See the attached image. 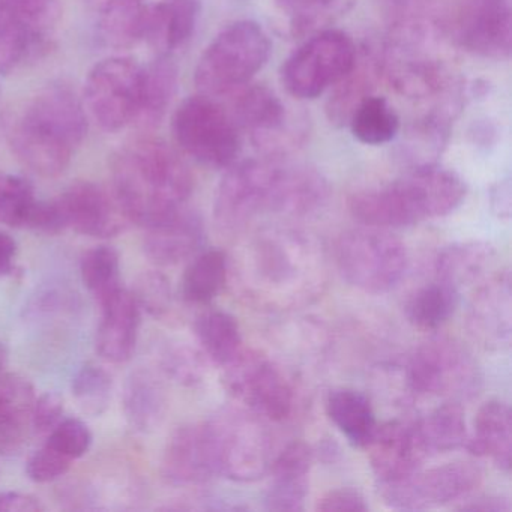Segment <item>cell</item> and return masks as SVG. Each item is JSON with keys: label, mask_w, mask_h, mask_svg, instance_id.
<instances>
[{"label": "cell", "mask_w": 512, "mask_h": 512, "mask_svg": "<svg viewBox=\"0 0 512 512\" xmlns=\"http://www.w3.org/2000/svg\"><path fill=\"white\" fill-rule=\"evenodd\" d=\"M239 292L262 310H292L316 299L325 283V257L313 236L287 227L251 235L235 257Z\"/></svg>", "instance_id": "cell-1"}, {"label": "cell", "mask_w": 512, "mask_h": 512, "mask_svg": "<svg viewBox=\"0 0 512 512\" xmlns=\"http://www.w3.org/2000/svg\"><path fill=\"white\" fill-rule=\"evenodd\" d=\"M113 196L130 223L154 226L185 206L194 179L181 155L164 140L139 136L124 143L110 163Z\"/></svg>", "instance_id": "cell-2"}, {"label": "cell", "mask_w": 512, "mask_h": 512, "mask_svg": "<svg viewBox=\"0 0 512 512\" xmlns=\"http://www.w3.org/2000/svg\"><path fill=\"white\" fill-rule=\"evenodd\" d=\"M86 134L85 104L64 82L35 92L7 121L8 143L17 160L44 178L67 170Z\"/></svg>", "instance_id": "cell-3"}, {"label": "cell", "mask_w": 512, "mask_h": 512, "mask_svg": "<svg viewBox=\"0 0 512 512\" xmlns=\"http://www.w3.org/2000/svg\"><path fill=\"white\" fill-rule=\"evenodd\" d=\"M466 194V184L457 173L437 166L416 167L386 187L353 194L349 211L368 227L404 229L446 217L460 208Z\"/></svg>", "instance_id": "cell-4"}, {"label": "cell", "mask_w": 512, "mask_h": 512, "mask_svg": "<svg viewBox=\"0 0 512 512\" xmlns=\"http://www.w3.org/2000/svg\"><path fill=\"white\" fill-rule=\"evenodd\" d=\"M439 35V26L425 17H410L395 25L382 49V74L395 91L422 100L451 88Z\"/></svg>", "instance_id": "cell-5"}, {"label": "cell", "mask_w": 512, "mask_h": 512, "mask_svg": "<svg viewBox=\"0 0 512 512\" xmlns=\"http://www.w3.org/2000/svg\"><path fill=\"white\" fill-rule=\"evenodd\" d=\"M205 422L217 475L235 482L262 479L274 461L268 421L245 407L218 410Z\"/></svg>", "instance_id": "cell-6"}, {"label": "cell", "mask_w": 512, "mask_h": 512, "mask_svg": "<svg viewBox=\"0 0 512 512\" xmlns=\"http://www.w3.org/2000/svg\"><path fill=\"white\" fill-rule=\"evenodd\" d=\"M271 43L257 23L241 20L215 37L199 59L194 82L200 94L223 97L247 85L268 62Z\"/></svg>", "instance_id": "cell-7"}, {"label": "cell", "mask_w": 512, "mask_h": 512, "mask_svg": "<svg viewBox=\"0 0 512 512\" xmlns=\"http://www.w3.org/2000/svg\"><path fill=\"white\" fill-rule=\"evenodd\" d=\"M335 265L341 277L362 292H389L409 266L406 245L385 229L365 227L343 233L335 245Z\"/></svg>", "instance_id": "cell-8"}, {"label": "cell", "mask_w": 512, "mask_h": 512, "mask_svg": "<svg viewBox=\"0 0 512 512\" xmlns=\"http://www.w3.org/2000/svg\"><path fill=\"white\" fill-rule=\"evenodd\" d=\"M407 383L416 394L461 403L472 400L481 391V367L461 341L431 338L410 358Z\"/></svg>", "instance_id": "cell-9"}, {"label": "cell", "mask_w": 512, "mask_h": 512, "mask_svg": "<svg viewBox=\"0 0 512 512\" xmlns=\"http://www.w3.org/2000/svg\"><path fill=\"white\" fill-rule=\"evenodd\" d=\"M172 131L185 154L212 169H229L241 152L238 125L208 95L182 101L173 115Z\"/></svg>", "instance_id": "cell-10"}, {"label": "cell", "mask_w": 512, "mask_h": 512, "mask_svg": "<svg viewBox=\"0 0 512 512\" xmlns=\"http://www.w3.org/2000/svg\"><path fill=\"white\" fill-rule=\"evenodd\" d=\"M223 368L224 389L245 409L272 422L284 421L292 415L295 404L292 385L265 353L242 349Z\"/></svg>", "instance_id": "cell-11"}, {"label": "cell", "mask_w": 512, "mask_h": 512, "mask_svg": "<svg viewBox=\"0 0 512 512\" xmlns=\"http://www.w3.org/2000/svg\"><path fill=\"white\" fill-rule=\"evenodd\" d=\"M356 53L355 43L344 32H319L284 62L281 82L293 97L314 100L349 73Z\"/></svg>", "instance_id": "cell-12"}, {"label": "cell", "mask_w": 512, "mask_h": 512, "mask_svg": "<svg viewBox=\"0 0 512 512\" xmlns=\"http://www.w3.org/2000/svg\"><path fill=\"white\" fill-rule=\"evenodd\" d=\"M140 86L142 65L128 56H112L89 71L83 104L104 131H121L136 118Z\"/></svg>", "instance_id": "cell-13"}, {"label": "cell", "mask_w": 512, "mask_h": 512, "mask_svg": "<svg viewBox=\"0 0 512 512\" xmlns=\"http://www.w3.org/2000/svg\"><path fill=\"white\" fill-rule=\"evenodd\" d=\"M482 470L469 461H454L406 478L380 484L386 506L398 511H425L463 502L481 485Z\"/></svg>", "instance_id": "cell-14"}, {"label": "cell", "mask_w": 512, "mask_h": 512, "mask_svg": "<svg viewBox=\"0 0 512 512\" xmlns=\"http://www.w3.org/2000/svg\"><path fill=\"white\" fill-rule=\"evenodd\" d=\"M277 163L247 160L232 164L218 185L215 221L224 232L244 230L254 218L271 209Z\"/></svg>", "instance_id": "cell-15"}, {"label": "cell", "mask_w": 512, "mask_h": 512, "mask_svg": "<svg viewBox=\"0 0 512 512\" xmlns=\"http://www.w3.org/2000/svg\"><path fill=\"white\" fill-rule=\"evenodd\" d=\"M230 115L239 128L250 131L254 145L269 158L287 154L299 142L286 106L266 86L241 91Z\"/></svg>", "instance_id": "cell-16"}, {"label": "cell", "mask_w": 512, "mask_h": 512, "mask_svg": "<svg viewBox=\"0 0 512 512\" xmlns=\"http://www.w3.org/2000/svg\"><path fill=\"white\" fill-rule=\"evenodd\" d=\"M455 40L467 52L508 59L512 49L511 0H464L455 19Z\"/></svg>", "instance_id": "cell-17"}, {"label": "cell", "mask_w": 512, "mask_h": 512, "mask_svg": "<svg viewBox=\"0 0 512 512\" xmlns=\"http://www.w3.org/2000/svg\"><path fill=\"white\" fill-rule=\"evenodd\" d=\"M67 229L92 238H115L130 223L113 193L94 182L77 181L56 197Z\"/></svg>", "instance_id": "cell-18"}, {"label": "cell", "mask_w": 512, "mask_h": 512, "mask_svg": "<svg viewBox=\"0 0 512 512\" xmlns=\"http://www.w3.org/2000/svg\"><path fill=\"white\" fill-rule=\"evenodd\" d=\"M508 269H499L475 287L469 310L467 329L484 349L509 347L512 334V289Z\"/></svg>", "instance_id": "cell-19"}, {"label": "cell", "mask_w": 512, "mask_h": 512, "mask_svg": "<svg viewBox=\"0 0 512 512\" xmlns=\"http://www.w3.org/2000/svg\"><path fill=\"white\" fill-rule=\"evenodd\" d=\"M370 463L379 484L394 482L421 469L428 455L413 422L388 421L377 424L368 445Z\"/></svg>", "instance_id": "cell-20"}, {"label": "cell", "mask_w": 512, "mask_h": 512, "mask_svg": "<svg viewBox=\"0 0 512 512\" xmlns=\"http://www.w3.org/2000/svg\"><path fill=\"white\" fill-rule=\"evenodd\" d=\"M164 479L172 485H200L217 476L205 422L173 431L161 460Z\"/></svg>", "instance_id": "cell-21"}, {"label": "cell", "mask_w": 512, "mask_h": 512, "mask_svg": "<svg viewBox=\"0 0 512 512\" xmlns=\"http://www.w3.org/2000/svg\"><path fill=\"white\" fill-rule=\"evenodd\" d=\"M205 239L202 217L193 209L182 206L166 220L146 227L143 251L155 265L173 266L196 256Z\"/></svg>", "instance_id": "cell-22"}, {"label": "cell", "mask_w": 512, "mask_h": 512, "mask_svg": "<svg viewBox=\"0 0 512 512\" xmlns=\"http://www.w3.org/2000/svg\"><path fill=\"white\" fill-rule=\"evenodd\" d=\"M313 464V449L295 440L289 443L272 461L271 484L268 485L263 505L268 511H304L310 487V470Z\"/></svg>", "instance_id": "cell-23"}, {"label": "cell", "mask_w": 512, "mask_h": 512, "mask_svg": "<svg viewBox=\"0 0 512 512\" xmlns=\"http://www.w3.org/2000/svg\"><path fill=\"white\" fill-rule=\"evenodd\" d=\"M103 317L98 326L97 352L113 364L130 361L137 346L140 328V310L133 293L121 287L100 302Z\"/></svg>", "instance_id": "cell-24"}, {"label": "cell", "mask_w": 512, "mask_h": 512, "mask_svg": "<svg viewBox=\"0 0 512 512\" xmlns=\"http://www.w3.org/2000/svg\"><path fill=\"white\" fill-rule=\"evenodd\" d=\"M329 194L328 181L317 170L277 164L269 212L284 217H307L326 205Z\"/></svg>", "instance_id": "cell-25"}, {"label": "cell", "mask_w": 512, "mask_h": 512, "mask_svg": "<svg viewBox=\"0 0 512 512\" xmlns=\"http://www.w3.org/2000/svg\"><path fill=\"white\" fill-rule=\"evenodd\" d=\"M437 280L461 293L478 287L499 271V253L488 242L470 241L448 245L436 259Z\"/></svg>", "instance_id": "cell-26"}, {"label": "cell", "mask_w": 512, "mask_h": 512, "mask_svg": "<svg viewBox=\"0 0 512 512\" xmlns=\"http://www.w3.org/2000/svg\"><path fill=\"white\" fill-rule=\"evenodd\" d=\"M382 74V50L373 46L362 47L356 53L355 64L349 73L332 86L331 98L326 104V115L332 124L343 127L349 124L356 107L370 97Z\"/></svg>", "instance_id": "cell-27"}, {"label": "cell", "mask_w": 512, "mask_h": 512, "mask_svg": "<svg viewBox=\"0 0 512 512\" xmlns=\"http://www.w3.org/2000/svg\"><path fill=\"white\" fill-rule=\"evenodd\" d=\"M32 383L19 374H0V454H14L25 445L35 406Z\"/></svg>", "instance_id": "cell-28"}, {"label": "cell", "mask_w": 512, "mask_h": 512, "mask_svg": "<svg viewBox=\"0 0 512 512\" xmlns=\"http://www.w3.org/2000/svg\"><path fill=\"white\" fill-rule=\"evenodd\" d=\"M200 0H160L148 7L145 41L158 55H172L196 31Z\"/></svg>", "instance_id": "cell-29"}, {"label": "cell", "mask_w": 512, "mask_h": 512, "mask_svg": "<svg viewBox=\"0 0 512 512\" xmlns=\"http://www.w3.org/2000/svg\"><path fill=\"white\" fill-rule=\"evenodd\" d=\"M464 448L476 457L490 458L500 470L509 473L512 463V413L508 404L487 401L478 410L475 433Z\"/></svg>", "instance_id": "cell-30"}, {"label": "cell", "mask_w": 512, "mask_h": 512, "mask_svg": "<svg viewBox=\"0 0 512 512\" xmlns=\"http://www.w3.org/2000/svg\"><path fill=\"white\" fill-rule=\"evenodd\" d=\"M178 89V67L172 55H157L148 65H142L139 109L133 125L139 130H154L163 121Z\"/></svg>", "instance_id": "cell-31"}, {"label": "cell", "mask_w": 512, "mask_h": 512, "mask_svg": "<svg viewBox=\"0 0 512 512\" xmlns=\"http://www.w3.org/2000/svg\"><path fill=\"white\" fill-rule=\"evenodd\" d=\"M122 409L128 424L140 433H152L163 424L167 395L161 380L146 368H137L124 385Z\"/></svg>", "instance_id": "cell-32"}, {"label": "cell", "mask_w": 512, "mask_h": 512, "mask_svg": "<svg viewBox=\"0 0 512 512\" xmlns=\"http://www.w3.org/2000/svg\"><path fill=\"white\" fill-rule=\"evenodd\" d=\"M97 8V35L103 46L125 50L145 41L148 5L143 0H104Z\"/></svg>", "instance_id": "cell-33"}, {"label": "cell", "mask_w": 512, "mask_h": 512, "mask_svg": "<svg viewBox=\"0 0 512 512\" xmlns=\"http://www.w3.org/2000/svg\"><path fill=\"white\" fill-rule=\"evenodd\" d=\"M326 412L335 427L356 448H365L377 427L376 415L367 395L356 389L340 388L326 400Z\"/></svg>", "instance_id": "cell-34"}, {"label": "cell", "mask_w": 512, "mask_h": 512, "mask_svg": "<svg viewBox=\"0 0 512 512\" xmlns=\"http://www.w3.org/2000/svg\"><path fill=\"white\" fill-rule=\"evenodd\" d=\"M413 425L428 457L464 448L469 439L466 418L460 403L445 401V404L413 422Z\"/></svg>", "instance_id": "cell-35"}, {"label": "cell", "mask_w": 512, "mask_h": 512, "mask_svg": "<svg viewBox=\"0 0 512 512\" xmlns=\"http://www.w3.org/2000/svg\"><path fill=\"white\" fill-rule=\"evenodd\" d=\"M229 259L218 248L197 253L182 277L181 292L190 304L206 305L217 298L229 277Z\"/></svg>", "instance_id": "cell-36"}, {"label": "cell", "mask_w": 512, "mask_h": 512, "mask_svg": "<svg viewBox=\"0 0 512 512\" xmlns=\"http://www.w3.org/2000/svg\"><path fill=\"white\" fill-rule=\"evenodd\" d=\"M194 334L203 353L220 367L241 353V328L238 320L226 311L209 310L200 314L194 322Z\"/></svg>", "instance_id": "cell-37"}, {"label": "cell", "mask_w": 512, "mask_h": 512, "mask_svg": "<svg viewBox=\"0 0 512 512\" xmlns=\"http://www.w3.org/2000/svg\"><path fill=\"white\" fill-rule=\"evenodd\" d=\"M347 125L358 142L380 146L397 137L400 118L385 98L370 95L356 107Z\"/></svg>", "instance_id": "cell-38"}, {"label": "cell", "mask_w": 512, "mask_h": 512, "mask_svg": "<svg viewBox=\"0 0 512 512\" xmlns=\"http://www.w3.org/2000/svg\"><path fill=\"white\" fill-rule=\"evenodd\" d=\"M460 293L437 280L415 293L407 304L410 323L424 331H436L445 325L458 307Z\"/></svg>", "instance_id": "cell-39"}, {"label": "cell", "mask_w": 512, "mask_h": 512, "mask_svg": "<svg viewBox=\"0 0 512 512\" xmlns=\"http://www.w3.org/2000/svg\"><path fill=\"white\" fill-rule=\"evenodd\" d=\"M47 50L16 16L0 7V74L41 58Z\"/></svg>", "instance_id": "cell-40"}, {"label": "cell", "mask_w": 512, "mask_h": 512, "mask_svg": "<svg viewBox=\"0 0 512 512\" xmlns=\"http://www.w3.org/2000/svg\"><path fill=\"white\" fill-rule=\"evenodd\" d=\"M296 37L319 31L349 10L353 0H275Z\"/></svg>", "instance_id": "cell-41"}, {"label": "cell", "mask_w": 512, "mask_h": 512, "mask_svg": "<svg viewBox=\"0 0 512 512\" xmlns=\"http://www.w3.org/2000/svg\"><path fill=\"white\" fill-rule=\"evenodd\" d=\"M80 274L98 304L121 289V257L109 245H98L83 254Z\"/></svg>", "instance_id": "cell-42"}, {"label": "cell", "mask_w": 512, "mask_h": 512, "mask_svg": "<svg viewBox=\"0 0 512 512\" xmlns=\"http://www.w3.org/2000/svg\"><path fill=\"white\" fill-rule=\"evenodd\" d=\"M113 380L106 368L97 364H86L77 371L71 385L74 400L83 413L100 416L109 407L112 398Z\"/></svg>", "instance_id": "cell-43"}, {"label": "cell", "mask_w": 512, "mask_h": 512, "mask_svg": "<svg viewBox=\"0 0 512 512\" xmlns=\"http://www.w3.org/2000/svg\"><path fill=\"white\" fill-rule=\"evenodd\" d=\"M37 200L34 187L28 179L11 173H0V224L26 229Z\"/></svg>", "instance_id": "cell-44"}, {"label": "cell", "mask_w": 512, "mask_h": 512, "mask_svg": "<svg viewBox=\"0 0 512 512\" xmlns=\"http://www.w3.org/2000/svg\"><path fill=\"white\" fill-rule=\"evenodd\" d=\"M0 7L16 16L50 49L59 20V0H0Z\"/></svg>", "instance_id": "cell-45"}, {"label": "cell", "mask_w": 512, "mask_h": 512, "mask_svg": "<svg viewBox=\"0 0 512 512\" xmlns=\"http://www.w3.org/2000/svg\"><path fill=\"white\" fill-rule=\"evenodd\" d=\"M205 353L181 341H169L160 352L161 370L179 385L196 386L206 374Z\"/></svg>", "instance_id": "cell-46"}, {"label": "cell", "mask_w": 512, "mask_h": 512, "mask_svg": "<svg viewBox=\"0 0 512 512\" xmlns=\"http://www.w3.org/2000/svg\"><path fill=\"white\" fill-rule=\"evenodd\" d=\"M131 293L136 298L140 310L157 319L166 316L172 308V284L161 272H143L137 278Z\"/></svg>", "instance_id": "cell-47"}, {"label": "cell", "mask_w": 512, "mask_h": 512, "mask_svg": "<svg viewBox=\"0 0 512 512\" xmlns=\"http://www.w3.org/2000/svg\"><path fill=\"white\" fill-rule=\"evenodd\" d=\"M91 430L77 418H62V421L47 434V445L61 452L71 461L88 454L92 446Z\"/></svg>", "instance_id": "cell-48"}, {"label": "cell", "mask_w": 512, "mask_h": 512, "mask_svg": "<svg viewBox=\"0 0 512 512\" xmlns=\"http://www.w3.org/2000/svg\"><path fill=\"white\" fill-rule=\"evenodd\" d=\"M70 467V458L50 448L46 443L40 451L35 452L29 458L28 463H26V475L31 481L46 484V482L56 481V479L64 476L70 470Z\"/></svg>", "instance_id": "cell-49"}, {"label": "cell", "mask_w": 512, "mask_h": 512, "mask_svg": "<svg viewBox=\"0 0 512 512\" xmlns=\"http://www.w3.org/2000/svg\"><path fill=\"white\" fill-rule=\"evenodd\" d=\"M64 416V400L55 392H46L35 400L32 428L38 433L49 434Z\"/></svg>", "instance_id": "cell-50"}, {"label": "cell", "mask_w": 512, "mask_h": 512, "mask_svg": "<svg viewBox=\"0 0 512 512\" xmlns=\"http://www.w3.org/2000/svg\"><path fill=\"white\" fill-rule=\"evenodd\" d=\"M322 512H364L368 505L364 496L353 488H337L320 497L316 505Z\"/></svg>", "instance_id": "cell-51"}, {"label": "cell", "mask_w": 512, "mask_h": 512, "mask_svg": "<svg viewBox=\"0 0 512 512\" xmlns=\"http://www.w3.org/2000/svg\"><path fill=\"white\" fill-rule=\"evenodd\" d=\"M46 506L38 497L22 491H2L0 493V512H41Z\"/></svg>", "instance_id": "cell-52"}, {"label": "cell", "mask_w": 512, "mask_h": 512, "mask_svg": "<svg viewBox=\"0 0 512 512\" xmlns=\"http://www.w3.org/2000/svg\"><path fill=\"white\" fill-rule=\"evenodd\" d=\"M466 503L455 506L458 511L470 512H511V502L500 496H479L476 499H464Z\"/></svg>", "instance_id": "cell-53"}, {"label": "cell", "mask_w": 512, "mask_h": 512, "mask_svg": "<svg viewBox=\"0 0 512 512\" xmlns=\"http://www.w3.org/2000/svg\"><path fill=\"white\" fill-rule=\"evenodd\" d=\"M491 208L500 220L511 217V184L502 181L491 190Z\"/></svg>", "instance_id": "cell-54"}, {"label": "cell", "mask_w": 512, "mask_h": 512, "mask_svg": "<svg viewBox=\"0 0 512 512\" xmlns=\"http://www.w3.org/2000/svg\"><path fill=\"white\" fill-rule=\"evenodd\" d=\"M17 257V242L13 236L0 230V278L13 272Z\"/></svg>", "instance_id": "cell-55"}, {"label": "cell", "mask_w": 512, "mask_h": 512, "mask_svg": "<svg viewBox=\"0 0 512 512\" xmlns=\"http://www.w3.org/2000/svg\"><path fill=\"white\" fill-rule=\"evenodd\" d=\"M497 134H499V131L490 121H478L470 130V137H472L473 142H475V145L482 146V148L494 145Z\"/></svg>", "instance_id": "cell-56"}, {"label": "cell", "mask_w": 512, "mask_h": 512, "mask_svg": "<svg viewBox=\"0 0 512 512\" xmlns=\"http://www.w3.org/2000/svg\"><path fill=\"white\" fill-rule=\"evenodd\" d=\"M8 362V350L4 343H0V374L4 373Z\"/></svg>", "instance_id": "cell-57"}, {"label": "cell", "mask_w": 512, "mask_h": 512, "mask_svg": "<svg viewBox=\"0 0 512 512\" xmlns=\"http://www.w3.org/2000/svg\"><path fill=\"white\" fill-rule=\"evenodd\" d=\"M386 2H389V4L394 5H404L406 2H409V0H386Z\"/></svg>", "instance_id": "cell-58"}, {"label": "cell", "mask_w": 512, "mask_h": 512, "mask_svg": "<svg viewBox=\"0 0 512 512\" xmlns=\"http://www.w3.org/2000/svg\"><path fill=\"white\" fill-rule=\"evenodd\" d=\"M91 2L95 5V7H98V5H100L101 2H103V0H91Z\"/></svg>", "instance_id": "cell-59"}, {"label": "cell", "mask_w": 512, "mask_h": 512, "mask_svg": "<svg viewBox=\"0 0 512 512\" xmlns=\"http://www.w3.org/2000/svg\"><path fill=\"white\" fill-rule=\"evenodd\" d=\"M103 2H104V0H103ZM103 2H101V4H103ZM101 4H100V5H101ZM100 5H98V7H100Z\"/></svg>", "instance_id": "cell-60"}]
</instances>
